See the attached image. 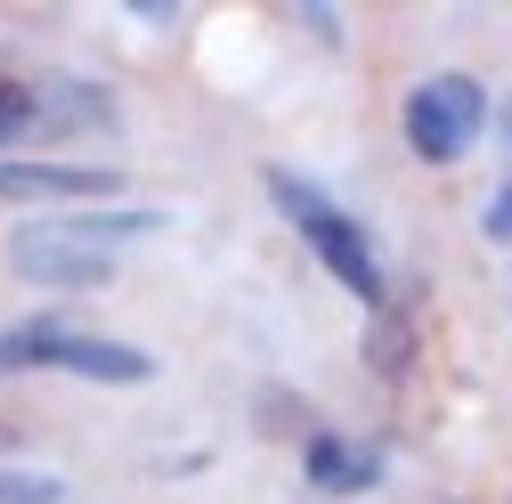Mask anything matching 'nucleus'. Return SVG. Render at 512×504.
<instances>
[{"mask_svg":"<svg viewBox=\"0 0 512 504\" xmlns=\"http://www.w3.org/2000/svg\"><path fill=\"white\" fill-rule=\"evenodd\" d=\"M163 212H139V204H122V212H57V220H25L9 228V269L25 285H106L122 269V244L131 236H155Z\"/></svg>","mask_w":512,"mask_h":504,"instance_id":"obj_1","label":"nucleus"},{"mask_svg":"<svg viewBox=\"0 0 512 504\" xmlns=\"http://www.w3.org/2000/svg\"><path fill=\"white\" fill-rule=\"evenodd\" d=\"M261 187H269V204L301 228V244L317 252V261H326V277L334 285H350L366 309H382V301H391V293H382V252H374V236L326 196V187H317V179H301V171H285V163H269L261 171Z\"/></svg>","mask_w":512,"mask_h":504,"instance_id":"obj_2","label":"nucleus"},{"mask_svg":"<svg viewBox=\"0 0 512 504\" xmlns=\"http://www.w3.org/2000/svg\"><path fill=\"white\" fill-rule=\"evenodd\" d=\"M33 366L82 374V383H114V391H131V383L155 374V358L139 342H114V334H90V326H66V318L0 326V374H33Z\"/></svg>","mask_w":512,"mask_h":504,"instance_id":"obj_3","label":"nucleus"},{"mask_svg":"<svg viewBox=\"0 0 512 504\" xmlns=\"http://www.w3.org/2000/svg\"><path fill=\"white\" fill-rule=\"evenodd\" d=\"M488 114H496V106H488V90H480L472 74H431V82L407 90V114H399V122H407V147L447 171V163H464V155L480 147Z\"/></svg>","mask_w":512,"mask_h":504,"instance_id":"obj_4","label":"nucleus"},{"mask_svg":"<svg viewBox=\"0 0 512 504\" xmlns=\"http://www.w3.org/2000/svg\"><path fill=\"white\" fill-rule=\"evenodd\" d=\"M57 139V147H82V139H122V106L82 82V74H49L33 82V147Z\"/></svg>","mask_w":512,"mask_h":504,"instance_id":"obj_5","label":"nucleus"},{"mask_svg":"<svg viewBox=\"0 0 512 504\" xmlns=\"http://www.w3.org/2000/svg\"><path fill=\"white\" fill-rule=\"evenodd\" d=\"M122 196L114 163H41V155H0V204H90Z\"/></svg>","mask_w":512,"mask_h":504,"instance_id":"obj_6","label":"nucleus"},{"mask_svg":"<svg viewBox=\"0 0 512 504\" xmlns=\"http://www.w3.org/2000/svg\"><path fill=\"white\" fill-rule=\"evenodd\" d=\"M301 472H309V488H326V496H366L382 480V448H350L342 431H309Z\"/></svg>","mask_w":512,"mask_h":504,"instance_id":"obj_7","label":"nucleus"},{"mask_svg":"<svg viewBox=\"0 0 512 504\" xmlns=\"http://www.w3.org/2000/svg\"><path fill=\"white\" fill-rule=\"evenodd\" d=\"M366 366H374V374H391V383H399V374L415 366V318H407V309H391V301L374 309V342H366Z\"/></svg>","mask_w":512,"mask_h":504,"instance_id":"obj_8","label":"nucleus"},{"mask_svg":"<svg viewBox=\"0 0 512 504\" xmlns=\"http://www.w3.org/2000/svg\"><path fill=\"white\" fill-rule=\"evenodd\" d=\"M33 147V82H0V155Z\"/></svg>","mask_w":512,"mask_h":504,"instance_id":"obj_9","label":"nucleus"},{"mask_svg":"<svg viewBox=\"0 0 512 504\" xmlns=\"http://www.w3.org/2000/svg\"><path fill=\"white\" fill-rule=\"evenodd\" d=\"M0 504H66V480H57V472H9V464H0Z\"/></svg>","mask_w":512,"mask_h":504,"instance_id":"obj_10","label":"nucleus"},{"mask_svg":"<svg viewBox=\"0 0 512 504\" xmlns=\"http://www.w3.org/2000/svg\"><path fill=\"white\" fill-rule=\"evenodd\" d=\"M480 236H488V244H512V187H496V196H488V212H480Z\"/></svg>","mask_w":512,"mask_h":504,"instance_id":"obj_11","label":"nucleus"},{"mask_svg":"<svg viewBox=\"0 0 512 504\" xmlns=\"http://www.w3.org/2000/svg\"><path fill=\"white\" fill-rule=\"evenodd\" d=\"M504 139H512V114H504Z\"/></svg>","mask_w":512,"mask_h":504,"instance_id":"obj_12","label":"nucleus"}]
</instances>
